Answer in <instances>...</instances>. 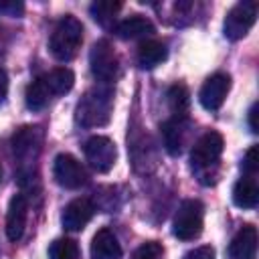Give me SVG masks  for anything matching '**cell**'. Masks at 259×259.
Instances as JSON below:
<instances>
[{
  "label": "cell",
  "mask_w": 259,
  "mask_h": 259,
  "mask_svg": "<svg viewBox=\"0 0 259 259\" xmlns=\"http://www.w3.org/2000/svg\"><path fill=\"white\" fill-rule=\"evenodd\" d=\"M249 127H251L253 134L259 132V125H257V103H253L251 109H249Z\"/></svg>",
  "instance_id": "cell-29"
},
{
  "label": "cell",
  "mask_w": 259,
  "mask_h": 259,
  "mask_svg": "<svg viewBox=\"0 0 259 259\" xmlns=\"http://www.w3.org/2000/svg\"><path fill=\"white\" fill-rule=\"evenodd\" d=\"M132 259H164V247H162L160 243H156V241L142 243V245L134 251Z\"/></svg>",
  "instance_id": "cell-24"
},
{
  "label": "cell",
  "mask_w": 259,
  "mask_h": 259,
  "mask_svg": "<svg viewBox=\"0 0 259 259\" xmlns=\"http://www.w3.org/2000/svg\"><path fill=\"white\" fill-rule=\"evenodd\" d=\"M168 105H170V111L174 113V117H180V119H186V113H188V105H190V95H188V89L180 83L172 85L168 89Z\"/></svg>",
  "instance_id": "cell-21"
},
{
  "label": "cell",
  "mask_w": 259,
  "mask_h": 259,
  "mask_svg": "<svg viewBox=\"0 0 259 259\" xmlns=\"http://www.w3.org/2000/svg\"><path fill=\"white\" fill-rule=\"evenodd\" d=\"M42 77H45V81H47V85H49V89H51L53 95H65V93H69L73 89V83H75V75L67 67L53 69L51 73H47Z\"/></svg>",
  "instance_id": "cell-20"
},
{
  "label": "cell",
  "mask_w": 259,
  "mask_h": 259,
  "mask_svg": "<svg viewBox=\"0 0 259 259\" xmlns=\"http://www.w3.org/2000/svg\"><path fill=\"white\" fill-rule=\"evenodd\" d=\"M184 259H214V249L210 245H202V247L188 251L184 255Z\"/></svg>",
  "instance_id": "cell-26"
},
{
  "label": "cell",
  "mask_w": 259,
  "mask_h": 259,
  "mask_svg": "<svg viewBox=\"0 0 259 259\" xmlns=\"http://www.w3.org/2000/svg\"><path fill=\"white\" fill-rule=\"evenodd\" d=\"M93 212H95V206L89 198H75L63 208L61 223L67 231H81L91 221Z\"/></svg>",
  "instance_id": "cell-11"
},
{
  "label": "cell",
  "mask_w": 259,
  "mask_h": 259,
  "mask_svg": "<svg viewBox=\"0 0 259 259\" xmlns=\"http://www.w3.org/2000/svg\"><path fill=\"white\" fill-rule=\"evenodd\" d=\"M6 95H8V75H6V71L0 67V103L6 99Z\"/></svg>",
  "instance_id": "cell-28"
},
{
  "label": "cell",
  "mask_w": 259,
  "mask_h": 259,
  "mask_svg": "<svg viewBox=\"0 0 259 259\" xmlns=\"http://www.w3.org/2000/svg\"><path fill=\"white\" fill-rule=\"evenodd\" d=\"M229 89H231V77L227 73H214L200 87L198 101L206 111H217L223 105Z\"/></svg>",
  "instance_id": "cell-9"
},
{
  "label": "cell",
  "mask_w": 259,
  "mask_h": 259,
  "mask_svg": "<svg viewBox=\"0 0 259 259\" xmlns=\"http://www.w3.org/2000/svg\"><path fill=\"white\" fill-rule=\"evenodd\" d=\"M0 180H2V168H0Z\"/></svg>",
  "instance_id": "cell-30"
},
{
  "label": "cell",
  "mask_w": 259,
  "mask_h": 259,
  "mask_svg": "<svg viewBox=\"0 0 259 259\" xmlns=\"http://www.w3.org/2000/svg\"><path fill=\"white\" fill-rule=\"evenodd\" d=\"M81 42H83V24L75 16L67 14L57 22L49 38V51L57 61L69 63L71 59H75Z\"/></svg>",
  "instance_id": "cell-1"
},
{
  "label": "cell",
  "mask_w": 259,
  "mask_h": 259,
  "mask_svg": "<svg viewBox=\"0 0 259 259\" xmlns=\"http://www.w3.org/2000/svg\"><path fill=\"white\" fill-rule=\"evenodd\" d=\"M259 168V162H257V146H251L249 152L245 154V160H243V170L249 174V176H255Z\"/></svg>",
  "instance_id": "cell-25"
},
{
  "label": "cell",
  "mask_w": 259,
  "mask_h": 259,
  "mask_svg": "<svg viewBox=\"0 0 259 259\" xmlns=\"http://www.w3.org/2000/svg\"><path fill=\"white\" fill-rule=\"evenodd\" d=\"M49 259H79V245L73 239H55L49 247Z\"/></svg>",
  "instance_id": "cell-22"
},
{
  "label": "cell",
  "mask_w": 259,
  "mask_h": 259,
  "mask_svg": "<svg viewBox=\"0 0 259 259\" xmlns=\"http://www.w3.org/2000/svg\"><path fill=\"white\" fill-rule=\"evenodd\" d=\"M26 217H28V200L24 194H14L8 204L6 212V235L12 243L20 241L26 229Z\"/></svg>",
  "instance_id": "cell-10"
},
{
  "label": "cell",
  "mask_w": 259,
  "mask_h": 259,
  "mask_svg": "<svg viewBox=\"0 0 259 259\" xmlns=\"http://www.w3.org/2000/svg\"><path fill=\"white\" fill-rule=\"evenodd\" d=\"M257 255V229L253 225H245L229 245L231 259H255Z\"/></svg>",
  "instance_id": "cell-12"
},
{
  "label": "cell",
  "mask_w": 259,
  "mask_h": 259,
  "mask_svg": "<svg viewBox=\"0 0 259 259\" xmlns=\"http://www.w3.org/2000/svg\"><path fill=\"white\" fill-rule=\"evenodd\" d=\"M259 200V186L253 176H243L233 188V202L239 208H255Z\"/></svg>",
  "instance_id": "cell-16"
},
{
  "label": "cell",
  "mask_w": 259,
  "mask_h": 259,
  "mask_svg": "<svg viewBox=\"0 0 259 259\" xmlns=\"http://www.w3.org/2000/svg\"><path fill=\"white\" fill-rule=\"evenodd\" d=\"M83 152H85V160L89 162V166L97 172H109L117 158L115 144L105 136L89 138L83 146Z\"/></svg>",
  "instance_id": "cell-7"
},
{
  "label": "cell",
  "mask_w": 259,
  "mask_h": 259,
  "mask_svg": "<svg viewBox=\"0 0 259 259\" xmlns=\"http://www.w3.org/2000/svg\"><path fill=\"white\" fill-rule=\"evenodd\" d=\"M255 18H257V2L247 0L235 4L225 16V24H223L225 36L229 40H241L255 24Z\"/></svg>",
  "instance_id": "cell-5"
},
{
  "label": "cell",
  "mask_w": 259,
  "mask_h": 259,
  "mask_svg": "<svg viewBox=\"0 0 259 259\" xmlns=\"http://www.w3.org/2000/svg\"><path fill=\"white\" fill-rule=\"evenodd\" d=\"M53 176L59 186L77 190L87 184V172L81 166V162L71 154H57L53 162Z\"/></svg>",
  "instance_id": "cell-6"
},
{
  "label": "cell",
  "mask_w": 259,
  "mask_h": 259,
  "mask_svg": "<svg viewBox=\"0 0 259 259\" xmlns=\"http://www.w3.org/2000/svg\"><path fill=\"white\" fill-rule=\"evenodd\" d=\"M42 140L40 127H22L12 136V150L18 158H28L38 150Z\"/></svg>",
  "instance_id": "cell-15"
},
{
  "label": "cell",
  "mask_w": 259,
  "mask_h": 259,
  "mask_svg": "<svg viewBox=\"0 0 259 259\" xmlns=\"http://www.w3.org/2000/svg\"><path fill=\"white\" fill-rule=\"evenodd\" d=\"M162 138H164V148L168 150V154L178 156L182 152V146L186 142V119L180 117H172L168 121L162 123Z\"/></svg>",
  "instance_id": "cell-14"
},
{
  "label": "cell",
  "mask_w": 259,
  "mask_h": 259,
  "mask_svg": "<svg viewBox=\"0 0 259 259\" xmlns=\"http://www.w3.org/2000/svg\"><path fill=\"white\" fill-rule=\"evenodd\" d=\"M121 245L109 229H99L91 241V259H121Z\"/></svg>",
  "instance_id": "cell-13"
},
{
  "label": "cell",
  "mask_w": 259,
  "mask_h": 259,
  "mask_svg": "<svg viewBox=\"0 0 259 259\" xmlns=\"http://www.w3.org/2000/svg\"><path fill=\"white\" fill-rule=\"evenodd\" d=\"M89 65H91L93 77L99 79L101 83H109L117 77V57L107 40H97L91 47Z\"/></svg>",
  "instance_id": "cell-8"
},
{
  "label": "cell",
  "mask_w": 259,
  "mask_h": 259,
  "mask_svg": "<svg viewBox=\"0 0 259 259\" xmlns=\"http://www.w3.org/2000/svg\"><path fill=\"white\" fill-rule=\"evenodd\" d=\"M168 57V51H166V45L160 42V40H144L138 49V65L142 69H154L156 65H160L164 59Z\"/></svg>",
  "instance_id": "cell-18"
},
{
  "label": "cell",
  "mask_w": 259,
  "mask_h": 259,
  "mask_svg": "<svg viewBox=\"0 0 259 259\" xmlns=\"http://www.w3.org/2000/svg\"><path fill=\"white\" fill-rule=\"evenodd\" d=\"M24 6L20 2H0V14H10V16H20Z\"/></svg>",
  "instance_id": "cell-27"
},
{
  "label": "cell",
  "mask_w": 259,
  "mask_h": 259,
  "mask_svg": "<svg viewBox=\"0 0 259 259\" xmlns=\"http://www.w3.org/2000/svg\"><path fill=\"white\" fill-rule=\"evenodd\" d=\"M51 95H53V93H51V89H49V85H47L45 77H38V79L30 81V83H28V87H26V91H24L26 107H28V109H32V111H40V109L49 103Z\"/></svg>",
  "instance_id": "cell-19"
},
{
  "label": "cell",
  "mask_w": 259,
  "mask_h": 259,
  "mask_svg": "<svg viewBox=\"0 0 259 259\" xmlns=\"http://www.w3.org/2000/svg\"><path fill=\"white\" fill-rule=\"evenodd\" d=\"M109 115H111V91L103 87L99 89L95 87L87 91L77 103V111H75V119L83 127L105 125L109 121Z\"/></svg>",
  "instance_id": "cell-2"
},
{
  "label": "cell",
  "mask_w": 259,
  "mask_h": 259,
  "mask_svg": "<svg viewBox=\"0 0 259 259\" xmlns=\"http://www.w3.org/2000/svg\"><path fill=\"white\" fill-rule=\"evenodd\" d=\"M223 148H225V142H223V136L219 132H206L192 146V152H190L192 170L196 172V176L204 184H206V178L212 174L210 170L219 166Z\"/></svg>",
  "instance_id": "cell-3"
},
{
  "label": "cell",
  "mask_w": 259,
  "mask_h": 259,
  "mask_svg": "<svg viewBox=\"0 0 259 259\" xmlns=\"http://www.w3.org/2000/svg\"><path fill=\"white\" fill-rule=\"evenodd\" d=\"M119 8H121L119 2H93L91 8H89V12H91V16L99 24H107L119 12Z\"/></svg>",
  "instance_id": "cell-23"
},
{
  "label": "cell",
  "mask_w": 259,
  "mask_h": 259,
  "mask_svg": "<svg viewBox=\"0 0 259 259\" xmlns=\"http://www.w3.org/2000/svg\"><path fill=\"white\" fill-rule=\"evenodd\" d=\"M115 32L119 38H144V36H150L154 32V24L148 18L134 14V16L117 22Z\"/></svg>",
  "instance_id": "cell-17"
},
{
  "label": "cell",
  "mask_w": 259,
  "mask_h": 259,
  "mask_svg": "<svg viewBox=\"0 0 259 259\" xmlns=\"http://www.w3.org/2000/svg\"><path fill=\"white\" fill-rule=\"evenodd\" d=\"M204 225V206L196 198H186L178 206L172 223V233L180 241H192L202 233Z\"/></svg>",
  "instance_id": "cell-4"
}]
</instances>
